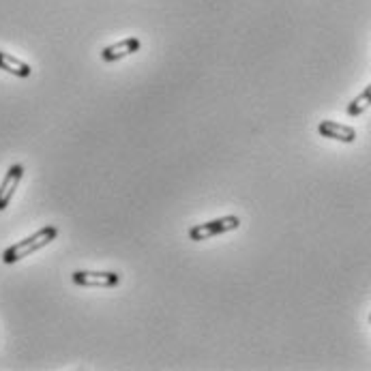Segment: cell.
Returning <instances> with one entry per match:
<instances>
[{
    "label": "cell",
    "instance_id": "obj_1",
    "mask_svg": "<svg viewBox=\"0 0 371 371\" xmlns=\"http://www.w3.org/2000/svg\"><path fill=\"white\" fill-rule=\"evenodd\" d=\"M56 236H59V228H56V226H45V228H41L39 232H35L32 236H28V238H24V241L11 245L9 249H5L3 262H5V264H16V262L24 260V257H28L30 253L43 249L45 245H49Z\"/></svg>",
    "mask_w": 371,
    "mask_h": 371
},
{
    "label": "cell",
    "instance_id": "obj_2",
    "mask_svg": "<svg viewBox=\"0 0 371 371\" xmlns=\"http://www.w3.org/2000/svg\"><path fill=\"white\" fill-rule=\"evenodd\" d=\"M241 226V219L230 215V217H221V219H215V221H208V224H202V226H193L189 230V238L200 243V241H206V238H213V236H219L224 232H232Z\"/></svg>",
    "mask_w": 371,
    "mask_h": 371
},
{
    "label": "cell",
    "instance_id": "obj_3",
    "mask_svg": "<svg viewBox=\"0 0 371 371\" xmlns=\"http://www.w3.org/2000/svg\"><path fill=\"white\" fill-rule=\"evenodd\" d=\"M71 279L75 286L82 288H116L121 284L118 273H103V271H75Z\"/></svg>",
    "mask_w": 371,
    "mask_h": 371
},
{
    "label": "cell",
    "instance_id": "obj_4",
    "mask_svg": "<svg viewBox=\"0 0 371 371\" xmlns=\"http://www.w3.org/2000/svg\"><path fill=\"white\" fill-rule=\"evenodd\" d=\"M22 176H24V166L22 164H16L9 168V172L5 174V181L0 185V210H5L13 197V193L18 191L20 183H22Z\"/></svg>",
    "mask_w": 371,
    "mask_h": 371
},
{
    "label": "cell",
    "instance_id": "obj_5",
    "mask_svg": "<svg viewBox=\"0 0 371 371\" xmlns=\"http://www.w3.org/2000/svg\"><path fill=\"white\" fill-rule=\"evenodd\" d=\"M140 39H135V37H127V39H123V41H118V43H114V45H108L103 51H101V59L105 61V63H114V61H121V59H125V56H129V54H135V51L140 49Z\"/></svg>",
    "mask_w": 371,
    "mask_h": 371
},
{
    "label": "cell",
    "instance_id": "obj_6",
    "mask_svg": "<svg viewBox=\"0 0 371 371\" xmlns=\"http://www.w3.org/2000/svg\"><path fill=\"white\" fill-rule=\"evenodd\" d=\"M317 131L329 140H337L343 144H352L356 140V131L352 127L341 125V123H333V121H322L320 125H317Z\"/></svg>",
    "mask_w": 371,
    "mask_h": 371
},
{
    "label": "cell",
    "instance_id": "obj_7",
    "mask_svg": "<svg viewBox=\"0 0 371 371\" xmlns=\"http://www.w3.org/2000/svg\"><path fill=\"white\" fill-rule=\"evenodd\" d=\"M0 69L16 75V78H30V73H32L30 65L22 63L20 59H16L11 54H5V51H0Z\"/></svg>",
    "mask_w": 371,
    "mask_h": 371
},
{
    "label": "cell",
    "instance_id": "obj_8",
    "mask_svg": "<svg viewBox=\"0 0 371 371\" xmlns=\"http://www.w3.org/2000/svg\"><path fill=\"white\" fill-rule=\"evenodd\" d=\"M371 105V84L356 97V99H352L350 101V105H348V114L350 116H360L367 108Z\"/></svg>",
    "mask_w": 371,
    "mask_h": 371
},
{
    "label": "cell",
    "instance_id": "obj_9",
    "mask_svg": "<svg viewBox=\"0 0 371 371\" xmlns=\"http://www.w3.org/2000/svg\"><path fill=\"white\" fill-rule=\"evenodd\" d=\"M369 322H371V315H369Z\"/></svg>",
    "mask_w": 371,
    "mask_h": 371
}]
</instances>
